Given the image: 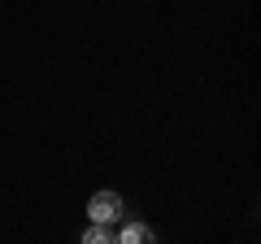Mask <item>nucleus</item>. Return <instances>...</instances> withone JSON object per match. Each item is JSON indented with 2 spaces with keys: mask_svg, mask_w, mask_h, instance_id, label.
Instances as JSON below:
<instances>
[{
  "mask_svg": "<svg viewBox=\"0 0 261 244\" xmlns=\"http://www.w3.org/2000/svg\"><path fill=\"white\" fill-rule=\"evenodd\" d=\"M83 244H118V240L105 231V223H92V227L83 231Z\"/></svg>",
  "mask_w": 261,
  "mask_h": 244,
  "instance_id": "nucleus-3",
  "label": "nucleus"
},
{
  "mask_svg": "<svg viewBox=\"0 0 261 244\" xmlns=\"http://www.w3.org/2000/svg\"><path fill=\"white\" fill-rule=\"evenodd\" d=\"M122 197L118 192H96L92 201H87V214H92V223H118L122 218Z\"/></svg>",
  "mask_w": 261,
  "mask_h": 244,
  "instance_id": "nucleus-1",
  "label": "nucleus"
},
{
  "mask_svg": "<svg viewBox=\"0 0 261 244\" xmlns=\"http://www.w3.org/2000/svg\"><path fill=\"white\" fill-rule=\"evenodd\" d=\"M118 244H152L157 235H152V227H144V223H126L122 227V235H113Z\"/></svg>",
  "mask_w": 261,
  "mask_h": 244,
  "instance_id": "nucleus-2",
  "label": "nucleus"
}]
</instances>
